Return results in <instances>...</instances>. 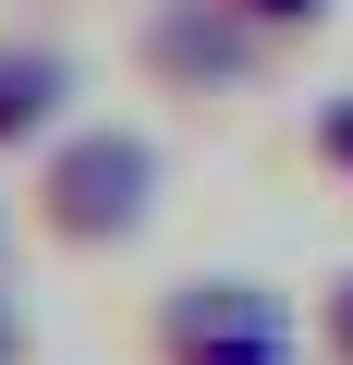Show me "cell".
<instances>
[{
    "mask_svg": "<svg viewBox=\"0 0 353 365\" xmlns=\"http://www.w3.org/2000/svg\"><path fill=\"white\" fill-rule=\"evenodd\" d=\"M268 61H280V37L244 0H146V25H134V73L158 98H244Z\"/></svg>",
    "mask_w": 353,
    "mask_h": 365,
    "instance_id": "2",
    "label": "cell"
},
{
    "mask_svg": "<svg viewBox=\"0 0 353 365\" xmlns=\"http://www.w3.org/2000/svg\"><path fill=\"white\" fill-rule=\"evenodd\" d=\"M170 195V158L146 122H61L25 158V232L61 256H122Z\"/></svg>",
    "mask_w": 353,
    "mask_h": 365,
    "instance_id": "1",
    "label": "cell"
},
{
    "mask_svg": "<svg viewBox=\"0 0 353 365\" xmlns=\"http://www.w3.org/2000/svg\"><path fill=\"white\" fill-rule=\"evenodd\" d=\"M317 365H353V268L317 280Z\"/></svg>",
    "mask_w": 353,
    "mask_h": 365,
    "instance_id": "6",
    "label": "cell"
},
{
    "mask_svg": "<svg viewBox=\"0 0 353 365\" xmlns=\"http://www.w3.org/2000/svg\"><path fill=\"white\" fill-rule=\"evenodd\" d=\"M244 13H256V25L280 37V49H292V37H317V25L341 13V0H244Z\"/></svg>",
    "mask_w": 353,
    "mask_h": 365,
    "instance_id": "8",
    "label": "cell"
},
{
    "mask_svg": "<svg viewBox=\"0 0 353 365\" xmlns=\"http://www.w3.org/2000/svg\"><path fill=\"white\" fill-rule=\"evenodd\" d=\"M73 98H86V73L61 37H0V158H37L73 122Z\"/></svg>",
    "mask_w": 353,
    "mask_h": 365,
    "instance_id": "4",
    "label": "cell"
},
{
    "mask_svg": "<svg viewBox=\"0 0 353 365\" xmlns=\"http://www.w3.org/2000/svg\"><path fill=\"white\" fill-rule=\"evenodd\" d=\"M0 365H37V317H25L13 280H0Z\"/></svg>",
    "mask_w": 353,
    "mask_h": 365,
    "instance_id": "9",
    "label": "cell"
},
{
    "mask_svg": "<svg viewBox=\"0 0 353 365\" xmlns=\"http://www.w3.org/2000/svg\"><path fill=\"white\" fill-rule=\"evenodd\" d=\"M305 158H317L341 195H353V86H341V98H317V122H305Z\"/></svg>",
    "mask_w": 353,
    "mask_h": 365,
    "instance_id": "5",
    "label": "cell"
},
{
    "mask_svg": "<svg viewBox=\"0 0 353 365\" xmlns=\"http://www.w3.org/2000/svg\"><path fill=\"white\" fill-rule=\"evenodd\" d=\"M183 365H305V341H292V329H244V341H208V353H183Z\"/></svg>",
    "mask_w": 353,
    "mask_h": 365,
    "instance_id": "7",
    "label": "cell"
},
{
    "mask_svg": "<svg viewBox=\"0 0 353 365\" xmlns=\"http://www.w3.org/2000/svg\"><path fill=\"white\" fill-rule=\"evenodd\" d=\"M0 256H13V195H0Z\"/></svg>",
    "mask_w": 353,
    "mask_h": 365,
    "instance_id": "10",
    "label": "cell"
},
{
    "mask_svg": "<svg viewBox=\"0 0 353 365\" xmlns=\"http://www.w3.org/2000/svg\"><path fill=\"white\" fill-rule=\"evenodd\" d=\"M244 329H292V304H280L268 280H244V268H195V280H170V292L146 304V353H158V365H183V353H208V341H244Z\"/></svg>",
    "mask_w": 353,
    "mask_h": 365,
    "instance_id": "3",
    "label": "cell"
}]
</instances>
